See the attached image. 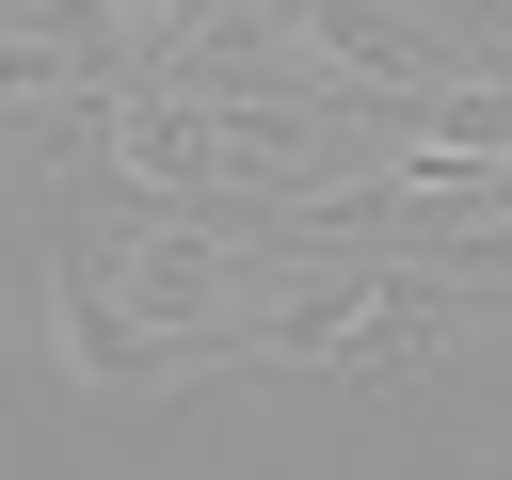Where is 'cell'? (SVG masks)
<instances>
[{
	"label": "cell",
	"mask_w": 512,
	"mask_h": 480,
	"mask_svg": "<svg viewBox=\"0 0 512 480\" xmlns=\"http://www.w3.org/2000/svg\"><path fill=\"white\" fill-rule=\"evenodd\" d=\"M496 80H512V48H496Z\"/></svg>",
	"instance_id": "cell-1"
}]
</instances>
